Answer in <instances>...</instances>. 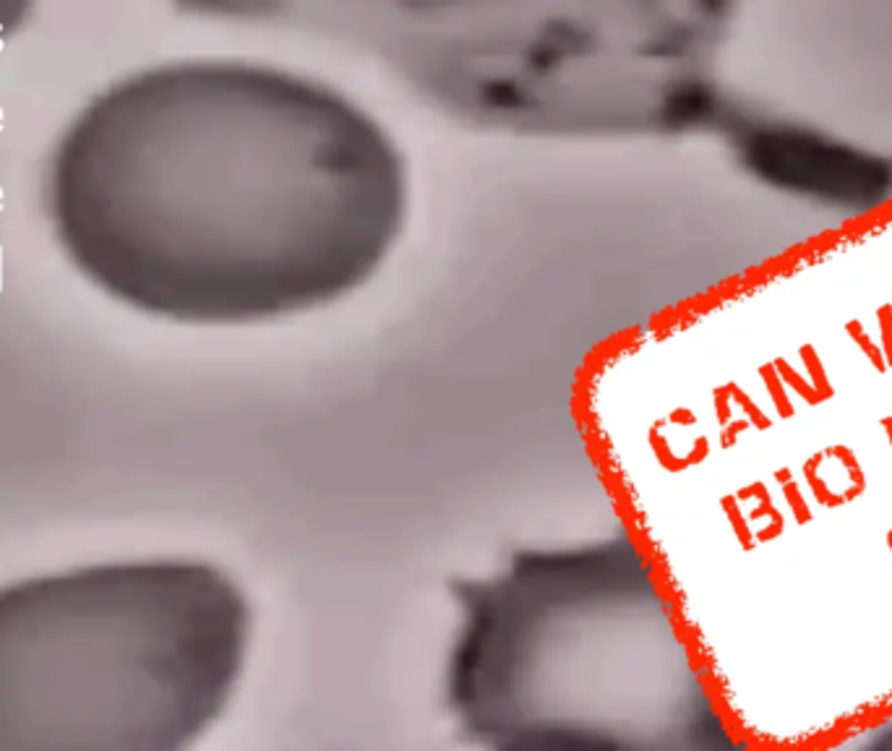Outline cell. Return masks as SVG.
Segmentation results:
<instances>
[{"label": "cell", "mask_w": 892, "mask_h": 751, "mask_svg": "<svg viewBox=\"0 0 892 751\" xmlns=\"http://www.w3.org/2000/svg\"><path fill=\"white\" fill-rule=\"evenodd\" d=\"M188 84L147 152L74 178L65 225L84 266L138 311L188 324L293 319L366 287L410 217L384 118L279 60Z\"/></svg>", "instance_id": "obj_1"}, {"label": "cell", "mask_w": 892, "mask_h": 751, "mask_svg": "<svg viewBox=\"0 0 892 751\" xmlns=\"http://www.w3.org/2000/svg\"><path fill=\"white\" fill-rule=\"evenodd\" d=\"M444 707L493 751L710 746L720 717L650 550L618 530L454 582Z\"/></svg>", "instance_id": "obj_2"}, {"label": "cell", "mask_w": 892, "mask_h": 751, "mask_svg": "<svg viewBox=\"0 0 892 751\" xmlns=\"http://www.w3.org/2000/svg\"><path fill=\"white\" fill-rule=\"evenodd\" d=\"M248 597L204 561H131L0 590V749L180 751L227 710Z\"/></svg>", "instance_id": "obj_3"}, {"label": "cell", "mask_w": 892, "mask_h": 751, "mask_svg": "<svg viewBox=\"0 0 892 751\" xmlns=\"http://www.w3.org/2000/svg\"><path fill=\"white\" fill-rule=\"evenodd\" d=\"M746 152L764 180L832 204L872 206L892 188L890 165L874 152L793 118H764L752 126Z\"/></svg>", "instance_id": "obj_4"}]
</instances>
